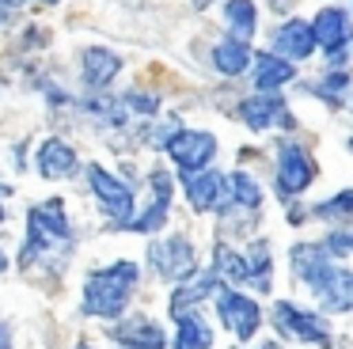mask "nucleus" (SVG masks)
I'll list each match as a JSON object with an SVG mask.
<instances>
[{
    "label": "nucleus",
    "mask_w": 353,
    "mask_h": 349,
    "mask_svg": "<svg viewBox=\"0 0 353 349\" xmlns=\"http://www.w3.org/2000/svg\"><path fill=\"white\" fill-rule=\"evenodd\" d=\"M289 80H296V65H289L277 53H259L254 57V88L259 91H277Z\"/></svg>",
    "instance_id": "obj_17"
},
{
    "label": "nucleus",
    "mask_w": 353,
    "mask_h": 349,
    "mask_svg": "<svg viewBox=\"0 0 353 349\" xmlns=\"http://www.w3.org/2000/svg\"><path fill=\"white\" fill-rule=\"evenodd\" d=\"M224 19L232 27V38L236 42H247L254 34V23H259V12H254V0H228L224 4Z\"/></svg>",
    "instance_id": "obj_24"
},
{
    "label": "nucleus",
    "mask_w": 353,
    "mask_h": 349,
    "mask_svg": "<svg viewBox=\"0 0 353 349\" xmlns=\"http://www.w3.org/2000/svg\"><path fill=\"white\" fill-rule=\"evenodd\" d=\"M23 4H27V0H0V23H8V19H12V15H16Z\"/></svg>",
    "instance_id": "obj_30"
},
{
    "label": "nucleus",
    "mask_w": 353,
    "mask_h": 349,
    "mask_svg": "<svg viewBox=\"0 0 353 349\" xmlns=\"http://www.w3.org/2000/svg\"><path fill=\"white\" fill-rule=\"evenodd\" d=\"M148 266H152L163 281H186V277H194V266H198L194 243L186 239V235H171V239L152 243V247H148Z\"/></svg>",
    "instance_id": "obj_8"
},
{
    "label": "nucleus",
    "mask_w": 353,
    "mask_h": 349,
    "mask_svg": "<svg viewBox=\"0 0 353 349\" xmlns=\"http://www.w3.org/2000/svg\"><path fill=\"white\" fill-rule=\"evenodd\" d=\"M312 34H315V46L327 50L330 68H342L345 65V46H350V38H353L350 15H345L342 8H334V4L319 8L315 19H312Z\"/></svg>",
    "instance_id": "obj_7"
},
{
    "label": "nucleus",
    "mask_w": 353,
    "mask_h": 349,
    "mask_svg": "<svg viewBox=\"0 0 353 349\" xmlns=\"http://www.w3.org/2000/svg\"><path fill=\"white\" fill-rule=\"evenodd\" d=\"M216 288H221V277L216 273H198L194 281H186V285L175 288V296H171V315H186V311L198 308V300H205V296H216Z\"/></svg>",
    "instance_id": "obj_18"
},
{
    "label": "nucleus",
    "mask_w": 353,
    "mask_h": 349,
    "mask_svg": "<svg viewBox=\"0 0 353 349\" xmlns=\"http://www.w3.org/2000/svg\"><path fill=\"white\" fill-rule=\"evenodd\" d=\"M88 182H92V194L99 197V205L114 217V224L118 228L130 224L133 220V190L125 186L122 179H114L107 167H99V163L88 167Z\"/></svg>",
    "instance_id": "obj_9"
},
{
    "label": "nucleus",
    "mask_w": 353,
    "mask_h": 349,
    "mask_svg": "<svg viewBox=\"0 0 353 349\" xmlns=\"http://www.w3.org/2000/svg\"><path fill=\"white\" fill-rule=\"evenodd\" d=\"M228 179H232V205H239V209H247V212L259 209V205H262L259 182H254L247 171H236V174H228Z\"/></svg>",
    "instance_id": "obj_26"
},
{
    "label": "nucleus",
    "mask_w": 353,
    "mask_h": 349,
    "mask_svg": "<svg viewBox=\"0 0 353 349\" xmlns=\"http://www.w3.org/2000/svg\"><path fill=\"white\" fill-rule=\"evenodd\" d=\"M0 197H8V186H4V182H0ZM0 220H4V212H0Z\"/></svg>",
    "instance_id": "obj_32"
},
{
    "label": "nucleus",
    "mask_w": 353,
    "mask_h": 349,
    "mask_svg": "<svg viewBox=\"0 0 353 349\" xmlns=\"http://www.w3.org/2000/svg\"><path fill=\"white\" fill-rule=\"evenodd\" d=\"M345 88H350V72H345V68H330V72L323 76L312 91L323 99V103H342V91Z\"/></svg>",
    "instance_id": "obj_27"
},
{
    "label": "nucleus",
    "mask_w": 353,
    "mask_h": 349,
    "mask_svg": "<svg viewBox=\"0 0 353 349\" xmlns=\"http://www.w3.org/2000/svg\"><path fill=\"white\" fill-rule=\"evenodd\" d=\"M122 103H125V110H133V114H156L160 110V95H145V91H125Z\"/></svg>",
    "instance_id": "obj_28"
},
{
    "label": "nucleus",
    "mask_w": 353,
    "mask_h": 349,
    "mask_svg": "<svg viewBox=\"0 0 353 349\" xmlns=\"http://www.w3.org/2000/svg\"><path fill=\"white\" fill-rule=\"evenodd\" d=\"M190 4H194V8H209L213 0H190Z\"/></svg>",
    "instance_id": "obj_31"
},
{
    "label": "nucleus",
    "mask_w": 353,
    "mask_h": 349,
    "mask_svg": "<svg viewBox=\"0 0 353 349\" xmlns=\"http://www.w3.org/2000/svg\"><path fill=\"white\" fill-rule=\"evenodd\" d=\"M186 201L194 212H221L232 205V179L221 171L186 174Z\"/></svg>",
    "instance_id": "obj_12"
},
{
    "label": "nucleus",
    "mask_w": 353,
    "mask_h": 349,
    "mask_svg": "<svg viewBox=\"0 0 353 349\" xmlns=\"http://www.w3.org/2000/svg\"><path fill=\"white\" fill-rule=\"evenodd\" d=\"M4 266H8V258H4V255H0V273H4Z\"/></svg>",
    "instance_id": "obj_33"
},
{
    "label": "nucleus",
    "mask_w": 353,
    "mask_h": 349,
    "mask_svg": "<svg viewBox=\"0 0 353 349\" xmlns=\"http://www.w3.org/2000/svg\"><path fill=\"white\" fill-rule=\"evenodd\" d=\"M213 300H216V315H221V326H224L228 334H236L239 341H251L254 334H259L262 311H259V303H254L251 296L236 292L232 285H221Z\"/></svg>",
    "instance_id": "obj_6"
},
{
    "label": "nucleus",
    "mask_w": 353,
    "mask_h": 349,
    "mask_svg": "<svg viewBox=\"0 0 353 349\" xmlns=\"http://www.w3.org/2000/svg\"><path fill=\"white\" fill-rule=\"evenodd\" d=\"M213 346V330L198 311L179 315V334H175V349H209Z\"/></svg>",
    "instance_id": "obj_23"
},
{
    "label": "nucleus",
    "mask_w": 353,
    "mask_h": 349,
    "mask_svg": "<svg viewBox=\"0 0 353 349\" xmlns=\"http://www.w3.org/2000/svg\"><path fill=\"white\" fill-rule=\"evenodd\" d=\"M239 121H243L247 129H254V133H262V129H296V118L289 114V106H285L281 95H270V91H262V95H247L243 103H239Z\"/></svg>",
    "instance_id": "obj_11"
},
{
    "label": "nucleus",
    "mask_w": 353,
    "mask_h": 349,
    "mask_svg": "<svg viewBox=\"0 0 353 349\" xmlns=\"http://www.w3.org/2000/svg\"><path fill=\"white\" fill-rule=\"evenodd\" d=\"M292 273L300 285L312 288V296L327 311H353V270L338 266L323 243H296L292 247Z\"/></svg>",
    "instance_id": "obj_1"
},
{
    "label": "nucleus",
    "mask_w": 353,
    "mask_h": 349,
    "mask_svg": "<svg viewBox=\"0 0 353 349\" xmlns=\"http://www.w3.org/2000/svg\"><path fill=\"white\" fill-rule=\"evenodd\" d=\"M110 338L118 341V349H163L168 346V334L145 315H133L125 323H118Z\"/></svg>",
    "instance_id": "obj_14"
},
{
    "label": "nucleus",
    "mask_w": 353,
    "mask_h": 349,
    "mask_svg": "<svg viewBox=\"0 0 353 349\" xmlns=\"http://www.w3.org/2000/svg\"><path fill=\"white\" fill-rule=\"evenodd\" d=\"M327 255L330 258H338V255H353V235L350 232H334V235H327Z\"/></svg>",
    "instance_id": "obj_29"
},
{
    "label": "nucleus",
    "mask_w": 353,
    "mask_h": 349,
    "mask_svg": "<svg viewBox=\"0 0 353 349\" xmlns=\"http://www.w3.org/2000/svg\"><path fill=\"white\" fill-rule=\"evenodd\" d=\"M262 349H281V346H274V341H270V346H262Z\"/></svg>",
    "instance_id": "obj_35"
},
{
    "label": "nucleus",
    "mask_w": 353,
    "mask_h": 349,
    "mask_svg": "<svg viewBox=\"0 0 353 349\" xmlns=\"http://www.w3.org/2000/svg\"><path fill=\"white\" fill-rule=\"evenodd\" d=\"M270 319H274L277 334H285V338H296V341H315V346H323V349H338L334 334H330L327 319H323L319 311H307V308H296V303L281 300V303H274Z\"/></svg>",
    "instance_id": "obj_4"
},
{
    "label": "nucleus",
    "mask_w": 353,
    "mask_h": 349,
    "mask_svg": "<svg viewBox=\"0 0 353 349\" xmlns=\"http://www.w3.org/2000/svg\"><path fill=\"white\" fill-rule=\"evenodd\" d=\"M0 349H8V341H4V330H0Z\"/></svg>",
    "instance_id": "obj_34"
},
{
    "label": "nucleus",
    "mask_w": 353,
    "mask_h": 349,
    "mask_svg": "<svg viewBox=\"0 0 353 349\" xmlns=\"http://www.w3.org/2000/svg\"><path fill=\"white\" fill-rule=\"evenodd\" d=\"M122 72V57L110 50H103V46H92V50H84V83L88 88H107L114 76Z\"/></svg>",
    "instance_id": "obj_16"
},
{
    "label": "nucleus",
    "mask_w": 353,
    "mask_h": 349,
    "mask_svg": "<svg viewBox=\"0 0 353 349\" xmlns=\"http://www.w3.org/2000/svg\"><path fill=\"white\" fill-rule=\"evenodd\" d=\"M251 46L247 42H236V38H224V42H216L213 46V65H216V72H224V76H239V72H247L251 68Z\"/></svg>",
    "instance_id": "obj_20"
},
{
    "label": "nucleus",
    "mask_w": 353,
    "mask_h": 349,
    "mask_svg": "<svg viewBox=\"0 0 353 349\" xmlns=\"http://www.w3.org/2000/svg\"><path fill=\"white\" fill-rule=\"evenodd\" d=\"M69 247H72V228H69V217H65V205L57 197L34 205L31 217H27V239H23V250H19V266H34L39 258Z\"/></svg>",
    "instance_id": "obj_3"
},
{
    "label": "nucleus",
    "mask_w": 353,
    "mask_h": 349,
    "mask_svg": "<svg viewBox=\"0 0 353 349\" xmlns=\"http://www.w3.org/2000/svg\"><path fill=\"white\" fill-rule=\"evenodd\" d=\"M315 179V159L300 144H281L277 152V197H300Z\"/></svg>",
    "instance_id": "obj_10"
},
{
    "label": "nucleus",
    "mask_w": 353,
    "mask_h": 349,
    "mask_svg": "<svg viewBox=\"0 0 353 349\" xmlns=\"http://www.w3.org/2000/svg\"><path fill=\"white\" fill-rule=\"evenodd\" d=\"M243 258H247V270H251V285L259 292H270V285H274V255H270V243L254 239Z\"/></svg>",
    "instance_id": "obj_22"
},
{
    "label": "nucleus",
    "mask_w": 353,
    "mask_h": 349,
    "mask_svg": "<svg viewBox=\"0 0 353 349\" xmlns=\"http://www.w3.org/2000/svg\"><path fill=\"white\" fill-rule=\"evenodd\" d=\"M213 273L224 285H251V270H247V258L236 255L228 243H216L213 250Z\"/></svg>",
    "instance_id": "obj_21"
},
{
    "label": "nucleus",
    "mask_w": 353,
    "mask_h": 349,
    "mask_svg": "<svg viewBox=\"0 0 353 349\" xmlns=\"http://www.w3.org/2000/svg\"><path fill=\"white\" fill-rule=\"evenodd\" d=\"M350 110H353V95H350Z\"/></svg>",
    "instance_id": "obj_36"
},
{
    "label": "nucleus",
    "mask_w": 353,
    "mask_h": 349,
    "mask_svg": "<svg viewBox=\"0 0 353 349\" xmlns=\"http://www.w3.org/2000/svg\"><path fill=\"white\" fill-rule=\"evenodd\" d=\"M77 167H80L77 152H72L65 141H57V137L39 148V171L46 174V179H69Z\"/></svg>",
    "instance_id": "obj_19"
},
{
    "label": "nucleus",
    "mask_w": 353,
    "mask_h": 349,
    "mask_svg": "<svg viewBox=\"0 0 353 349\" xmlns=\"http://www.w3.org/2000/svg\"><path fill=\"white\" fill-rule=\"evenodd\" d=\"M77 349H88V346H77Z\"/></svg>",
    "instance_id": "obj_37"
},
{
    "label": "nucleus",
    "mask_w": 353,
    "mask_h": 349,
    "mask_svg": "<svg viewBox=\"0 0 353 349\" xmlns=\"http://www.w3.org/2000/svg\"><path fill=\"white\" fill-rule=\"evenodd\" d=\"M312 50H315L312 23L289 19V23H281V27H277L274 50H270V53H277V57H285V61H304V57H312Z\"/></svg>",
    "instance_id": "obj_15"
},
{
    "label": "nucleus",
    "mask_w": 353,
    "mask_h": 349,
    "mask_svg": "<svg viewBox=\"0 0 353 349\" xmlns=\"http://www.w3.org/2000/svg\"><path fill=\"white\" fill-rule=\"evenodd\" d=\"M163 152L175 159L183 179L186 174H201V171H209V163L216 156V137L205 133V129H175L168 137V144H163Z\"/></svg>",
    "instance_id": "obj_5"
},
{
    "label": "nucleus",
    "mask_w": 353,
    "mask_h": 349,
    "mask_svg": "<svg viewBox=\"0 0 353 349\" xmlns=\"http://www.w3.org/2000/svg\"><path fill=\"white\" fill-rule=\"evenodd\" d=\"M307 217H319V220H353V186L338 190L334 197H327V201H319Z\"/></svg>",
    "instance_id": "obj_25"
},
{
    "label": "nucleus",
    "mask_w": 353,
    "mask_h": 349,
    "mask_svg": "<svg viewBox=\"0 0 353 349\" xmlns=\"http://www.w3.org/2000/svg\"><path fill=\"white\" fill-rule=\"evenodd\" d=\"M148 182H152V205H148L141 217H133L130 224V232H160L163 224H168V212H171V194H175V186H171V174L168 171H160L156 167L152 174H148Z\"/></svg>",
    "instance_id": "obj_13"
},
{
    "label": "nucleus",
    "mask_w": 353,
    "mask_h": 349,
    "mask_svg": "<svg viewBox=\"0 0 353 349\" xmlns=\"http://www.w3.org/2000/svg\"><path fill=\"white\" fill-rule=\"evenodd\" d=\"M133 288H137V266L133 262H114V266L95 270L84 285V315L118 319L130 308Z\"/></svg>",
    "instance_id": "obj_2"
},
{
    "label": "nucleus",
    "mask_w": 353,
    "mask_h": 349,
    "mask_svg": "<svg viewBox=\"0 0 353 349\" xmlns=\"http://www.w3.org/2000/svg\"><path fill=\"white\" fill-rule=\"evenodd\" d=\"M350 144H353V141H350Z\"/></svg>",
    "instance_id": "obj_38"
}]
</instances>
